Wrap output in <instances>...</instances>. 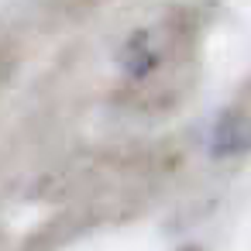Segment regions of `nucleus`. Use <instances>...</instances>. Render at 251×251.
I'll return each mask as SVG.
<instances>
[{
  "label": "nucleus",
  "instance_id": "obj_1",
  "mask_svg": "<svg viewBox=\"0 0 251 251\" xmlns=\"http://www.w3.org/2000/svg\"><path fill=\"white\" fill-rule=\"evenodd\" d=\"M244 151H251V110L230 107L213 124L210 155L213 158H234V155H244Z\"/></svg>",
  "mask_w": 251,
  "mask_h": 251
},
{
  "label": "nucleus",
  "instance_id": "obj_2",
  "mask_svg": "<svg viewBox=\"0 0 251 251\" xmlns=\"http://www.w3.org/2000/svg\"><path fill=\"white\" fill-rule=\"evenodd\" d=\"M121 69H124V76L131 83H138V79H145V76H151L158 69V49L151 45L148 31H134L124 42V49H121Z\"/></svg>",
  "mask_w": 251,
  "mask_h": 251
}]
</instances>
